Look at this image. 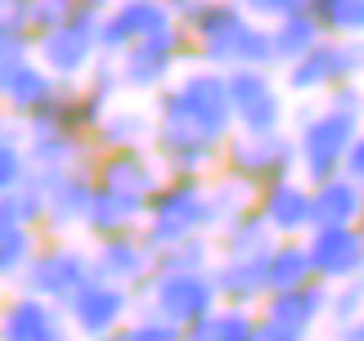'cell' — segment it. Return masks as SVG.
Returning <instances> with one entry per match:
<instances>
[{"label":"cell","mask_w":364,"mask_h":341,"mask_svg":"<svg viewBox=\"0 0 364 341\" xmlns=\"http://www.w3.org/2000/svg\"><path fill=\"white\" fill-rule=\"evenodd\" d=\"M364 77V40H333L319 36L297 63L284 67V85L288 94H328L342 81H360Z\"/></svg>","instance_id":"cell-8"},{"label":"cell","mask_w":364,"mask_h":341,"mask_svg":"<svg viewBox=\"0 0 364 341\" xmlns=\"http://www.w3.org/2000/svg\"><path fill=\"white\" fill-rule=\"evenodd\" d=\"M360 131H364V104H360Z\"/></svg>","instance_id":"cell-43"},{"label":"cell","mask_w":364,"mask_h":341,"mask_svg":"<svg viewBox=\"0 0 364 341\" xmlns=\"http://www.w3.org/2000/svg\"><path fill=\"white\" fill-rule=\"evenodd\" d=\"M319 32L333 40H364V0H306Z\"/></svg>","instance_id":"cell-31"},{"label":"cell","mask_w":364,"mask_h":341,"mask_svg":"<svg viewBox=\"0 0 364 341\" xmlns=\"http://www.w3.org/2000/svg\"><path fill=\"white\" fill-rule=\"evenodd\" d=\"M166 23H176L166 0H113L100 13V54H122L131 40L158 32Z\"/></svg>","instance_id":"cell-18"},{"label":"cell","mask_w":364,"mask_h":341,"mask_svg":"<svg viewBox=\"0 0 364 341\" xmlns=\"http://www.w3.org/2000/svg\"><path fill=\"white\" fill-rule=\"evenodd\" d=\"M225 94L234 131H284L288 90L279 85L274 67H234L225 72Z\"/></svg>","instance_id":"cell-10"},{"label":"cell","mask_w":364,"mask_h":341,"mask_svg":"<svg viewBox=\"0 0 364 341\" xmlns=\"http://www.w3.org/2000/svg\"><path fill=\"white\" fill-rule=\"evenodd\" d=\"M153 269H158V256H153V247L139 238V229L95 238V247H90V274L117 283V288H131L135 296L144 292Z\"/></svg>","instance_id":"cell-14"},{"label":"cell","mask_w":364,"mask_h":341,"mask_svg":"<svg viewBox=\"0 0 364 341\" xmlns=\"http://www.w3.org/2000/svg\"><path fill=\"white\" fill-rule=\"evenodd\" d=\"M216 238V256H230V261H252V256H265L274 243V234L265 229V220L257 211H243L239 220H230Z\"/></svg>","instance_id":"cell-30"},{"label":"cell","mask_w":364,"mask_h":341,"mask_svg":"<svg viewBox=\"0 0 364 341\" xmlns=\"http://www.w3.org/2000/svg\"><path fill=\"white\" fill-rule=\"evenodd\" d=\"M234 135L225 72L193 63L153 94V139L149 153L162 175H212L220 144Z\"/></svg>","instance_id":"cell-1"},{"label":"cell","mask_w":364,"mask_h":341,"mask_svg":"<svg viewBox=\"0 0 364 341\" xmlns=\"http://www.w3.org/2000/svg\"><path fill=\"white\" fill-rule=\"evenodd\" d=\"M46 197V224L50 229H86V211L95 197L90 170H59V175H27Z\"/></svg>","instance_id":"cell-19"},{"label":"cell","mask_w":364,"mask_h":341,"mask_svg":"<svg viewBox=\"0 0 364 341\" xmlns=\"http://www.w3.org/2000/svg\"><path fill=\"white\" fill-rule=\"evenodd\" d=\"M203 193H207V234H220L230 220H239L243 211H252V202H257V189L225 175V170H212V175L203 180Z\"/></svg>","instance_id":"cell-25"},{"label":"cell","mask_w":364,"mask_h":341,"mask_svg":"<svg viewBox=\"0 0 364 341\" xmlns=\"http://www.w3.org/2000/svg\"><path fill=\"white\" fill-rule=\"evenodd\" d=\"M252 211L265 220V229H270L274 238H301L315 224V216H311V184H306L301 175H284V180L257 189Z\"/></svg>","instance_id":"cell-17"},{"label":"cell","mask_w":364,"mask_h":341,"mask_svg":"<svg viewBox=\"0 0 364 341\" xmlns=\"http://www.w3.org/2000/svg\"><path fill=\"white\" fill-rule=\"evenodd\" d=\"M27 180V153L9 131H0V193H14Z\"/></svg>","instance_id":"cell-36"},{"label":"cell","mask_w":364,"mask_h":341,"mask_svg":"<svg viewBox=\"0 0 364 341\" xmlns=\"http://www.w3.org/2000/svg\"><path fill=\"white\" fill-rule=\"evenodd\" d=\"M90 278V251L73 243H46L32 251V261L23 269V292L41 296L50 305H63L81 283Z\"/></svg>","instance_id":"cell-13"},{"label":"cell","mask_w":364,"mask_h":341,"mask_svg":"<svg viewBox=\"0 0 364 341\" xmlns=\"http://www.w3.org/2000/svg\"><path fill=\"white\" fill-rule=\"evenodd\" d=\"M355 234H360V243H364V216H360V224H355Z\"/></svg>","instance_id":"cell-42"},{"label":"cell","mask_w":364,"mask_h":341,"mask_svg":"<svg viewBox=\"0 0 364 341\" xmlns=\"http://www.w3.org/2000/svg\"><path fill=\"white\" fill-rule=\"evenodd\" d=\"M122 341H180V328H176V323H166L162 315H153V310L139 305L135 315L126 319Z\"/></svg>","instance_id":"cell-35"},{"label":"cell","mask_w":364,"mask_h":341,"mask_svg":"<svg viewBox=\"0 0 364 341\" xmlns=\"http://www.w3.org/2000/svg\"><path fill=\"white\" fill-rule=\"evenodd\" d=\"M360 315H364V274L360 278H346V283H333L324 319L333 323V328H342V323H351Z\"/></svg>","instance_id":"cell-33"},{"label":"cell","mask_w":364,"mask_h":341,"mask_svg":"<svg viewBox=\"0 0 364 341\" xmlns=\"http://www.w3.org/2000/svg\"><path fill=\"white\" fill-rule=\"evenodd\" d=\"M23 59H27V32H18L14 23H0V85Z\"/></svg>","instance_id":"cell-37"},{"label":"cell","mask_w":364,"mask_h":341,"mask_svg":"<svg viewBox=\"0 0 364 341\" xmlns=\"http://www.w3.org/2000/svg\"><path fill=\"white\" fill-rule=\"evenodd\" d=\"M207 175H162L158 193L149 197L144 220H139V238L158 256L162 247L180 243V238L207 234V193H203Z\"/></svg>","instance_id":"cell-3"},{"label":"cell","mask_w":364,"mask_h":341,"mask_svg":"<svg viewBox=\"0 0 364 341\" xmlns=\"http://www.w3.org/2000/svg\"><path fill=\"white\" fill-rule=\"evenodd\" d=\"M216 170L252 184V189H265L284 175H297V148H292L288 131H234L220 144Z\"/></svg>","instance_id":"cell-6"},{"label":"cell","mask_w":364,"mask_h":341,"mask_svg":"<svg viewBox=\"0 0 364 341\" xmlns=\"http://www.w3.org/2000/svg\"><path fill=\"white\" fill-rule=\"evenodd\" d=\"M189 32V50L203 67L234 72V67H270L265 23L243 13L234 0H193L176 18Z\"/></svg>","instance_id":"cell-2"},{"label":"cell","mask_w":364,"mask_h":341,"mask_svg":"<svg viewBox=\"0 0 364 341\" xmlns=\"http://www.w3.org/2000/svg\"><path fill=\"white\" fill-rule=\"evenodd\" d=\"M324 104H328V108H338V112H351V117H360L364 85H360V81H342V85H333V90L324 94Z\"/></svg>","instance_id":"cell-39"},{"label":"cell","mask_w":364,"mask_h":341,"mask_svg":"<svg viewBox=\"0 0 364 341\" xmlns=\"http://www.w3.org/2000/svg\"><path fill=\"white\" fill-rule=\"evenodd\" d=\"M90 180H95V189L149 202V197L158 193V184H162V166L153 162L149 148H108V153H95Z\"/></svg>","instance_id":"cell-16"},{"label":"cell","mask_w":364,"mask_h":341,"mask_svg":"<svg viewBox=\"0 0 364 341\" xmlns=\"http://www.w3.org/2000/svg\"><path fill=\"white\" fill-rule=\"evenodd\" d=\"M311 216H315V224H346V229H355L364 216V189L351 184L342 170L311 184Z\"/></svg>","instance_id":"cell-22"},{"label":"cell","mask_w":364,"mask_h":341,"mask_svg":"<svg viewBox=\"0 0 364 341\" xmlns=\"http://www.w3.org/2000/svg\"><path fill=\"white\" fill-rule=\"evenodd\" d=\"M36 54H41V67H46L54 81L86 77L95 67V59H100V13L77 9L73 18H63L59 27L41 32Z\"/></svg>","instance_id":"cell-12"},{"label":"cell","mask_w":364,"mask_h":341,"mask_svg":"<svg viewBox=\"0 0 364 341\" xmlns=\"http://www.w3.org/2000/svg\"><path fill=\"white\" fill-rule=\"evenodd\" d=\"M216 265V238L212 234H193L180 243L158 251V269H212Z\"/></svg>","instance_id":"cell-32"},{"label":"cell","mask_w":364,"mask_h":341,"mask_svg":"<svg viewBox=\"0 0 364 341\" xmlns=\"http://www.w3.org/2000/svg\"><path fill=\"white\" fill-rule=\"evenodd\" d=\"M333 341H364V315L351 319V323H342V328L333 332Z\"/></svg>","instance_id":"cell-41"},{"label":"cell","mask_w":364,"mask_h":341,"mask_svg":"<svg viewBox=\"0 0 364 341\" xmlns=\"http://www.w3.org/2000/svg\"><path fill=\"white\" fill-rule=\"evenodd\" d=\"M0 341H73V328L63 319V305L23 292L0 310Z\"/></svg>","instance_id":"cell-20"},{"label":"cell","mask_w":364,"mask_h":341,"mask_svg":"<svg viewBox=\"0 0 364 341\" xmlns=\"http://www.w3.org/2000/svg\"><path fill=\"white\" fill-rule=\"evenodd\" d=\"M135 310H139V296H135L131 288H117V283L90 274V278L63 301V319H68V328H73L77 337L104 341V337L122 332L126 319H131Z\"/></svg>","instance_id":"cell-11"},{"label":"cell","mask_w":364,"mask_h":341,"mask_svg":"<svg viewBox=\"0 0 364 341\" xmlns=\"http://www.w3.org/2000/svg\"><path fill=\"white\" fill-rule=\"evenodd\" d=\"M144 207H149V202H135V197H122V193L95 189V197H90V211H86V229H90L95 238H108V234L139 229V220H144Z\"/></svg>","instance_id":"cell-28"},{"label":"cell","mask_w":364,"mask_h":341,"mask_svg":"<svg viewBox=\"0 0 364 341\" xmlns=\"http://www.w3.org/2000/svg\"><path fill=\"white\" fill-rule=\"evenodd\" d=\"M139 305L162 315L176 328H189L203 315H212L220 301H216V288H212L207 269H153V278L139 292Z\"/></svg>","instance_id":"cell-9"},{"label":"cell","mask_w":364,"mask_h":341,"mask_svg":"<svg viewBox=\"0 0 364 341\" xmlns=\"http://www.w3.org/2000/svg\"><path fill=\"white\" fill-rule=\"evenodd\" d=\"M212 274V288H216V301L220 305H239V310H257L265 296V269H261V256L252 261H230V256H216V265L207 269Z\"/></svg>","instance_id":"cell-21"},{"label":"cell","mask_w":364,"mask_h":341,"mask_svg":"<svg viewBox=\"0 0 364 341\" xmlns=\"http://www.w3.org/2000/svg\"><path fill=\"white\" fill-rule=\"evenodd\" d=\"M360 135V117L338 112L328 104L301 108L297 112V131H292V148H297V175L306 184H319L342 170V158L351 148V139Z\"/></svg>","instance_id":"cell-4"},{"label":"cell","mask_w":364,"mask_h":341,"mask_svg":"<svg viewBox=\"0 0 364 341\" xmlns=\"http://www.w3.org/2000/svg\"><path fill=\"white\" fill-rule=\"evenodd\" d=\"M36 251V234L32 229H9L0 234V278H23L27 261Z\"/></svg>","instance_id":"cell-34"},{"label":"cell","mask_w":364,"mask_h":341,"mask_svg":"<svg viewBox=\"0 0 364 341\" xmlns=\"http://www.w3.org/2000/svg\"><path fill=\"white\" fill-rule=\"evenodd\" d=\"M193 59V50H189V32L180 23H166L158 27V32H149V36H139L131 40L122 54H117V81H122V90H135V94H158L166 81H171L180 72V63Z\"/></svg>","instance_id":"cell-5"},{"label":"cell","mask_w":364,"mask_h":341,"mask_svg":"<svg viewBox=\"0 0 364 341\" xmlns=\"http://www.w3.org/2000/svg\"><path fill=\"white\" fill-rule=\"evenodd\" d=\"M261 269H265V292H292L315 278L301 238H274L270 251L261 256Z\"/></svg>","instance_id":"cell-27"},{"label":"cell","mask_w":364,"mask_h":341,"mask_svg":"<svg viewBox=\"0 0 364 341\" xmlns=\"http://www.w3.org/2000/svg\"><path fill=\"white\" fill-rule=\"evenodd\" d=\"M306 243V261H311V274L319 283H346V278H360L364 274V243L355 229L346 224H311L301 234Z\"/></svg>","instance_id":"cell-15"},{"label":"cell","mask_w":364,"mask_h":341,"mask_svg":"<svg viewBox=\"0 0 364 341\" xmlns=\"http://www.w3.org/2000/svg\"><path fill=\"white\" fill-rule=\"evenodd\" d=\"M243 13H252L257 23H274V18H284V13L292 9H306V0H234Z\"/></svg>","instance_id":"cell-38"},{"label":"cell","mask_w":364,"mask_h":341,"mask_svg":"<svg viewBox=\"0 0 364 341\" xmlns=\"http://www.w3.org/2000/svg\"><path fill=\"white\" fill-rule=\"evenodd\" d=\"M153 139V112L144 108H126V104H113L95 126V148L108 153V148H149Z\"/></svg>","instance_id":"cell-26"},{"label":"cell","mask_w":364,"mask_h":341,"mask_svg":"<svg viewBox=\"0 0 364 341\" xmlns=\"http://www.w3.org/2000/svg\"><path fill=\"white\" fill-rule=\"evenodd\" d=\"M54 94H59V81H54L41 63H32V59H23V63L5 77V85H0L5 108H9V112H23V117H32L36 108H46Z\"/></svg>","instance_id":"cell-24"},{"label":"cell","mask_w":364,"mask_h":341,"mask_svg":"<svg viewBox=\"0 0 364 341\" xmlns=\"http://www.w3.org/2000/svg\"><path fill=\"white\" fill-rule=\"evenodd\" d=\"M328 310V283H301L292 292H270L252 310L257 315V341H315V328Z\"/></svg>","instance_id":"cell-7"},{"label":"cell","mask_w":364,"mask_h":341,"mask_svg":"<svg viewBox=\"0 0 364 341\" xmlns=\"http://www.w3.org/2000/svg\"><path fill=\"white\" fill-rule=\"evenodd\" d=\"M319 36H324V32H319V23L311 18V9H292V13H284V18L265 23V40H270V67H274V72H284V67L297 63Z\"/></svg>","instance_id":"cell-23"},{"label":"cell","mask_w":364,"mask_h":341,"mask_svg":"<svg viewBox=\"0 0 364 341\" xmlns=\"http://www.w3.org/2000/svg\"><path fill=\"white\" fill-rule=\"evenodd\" d=\"M180 341H257V315L239 305H216L198 323L180 328Z\"/></svg>","instance_id":"cell-29"},{"label":"cell","mask_w":364,"mask_h":341,"mask_svg":"<svg viewBox=\"0 0 364 341\" xmlns=\"http://www.w3.org/2000/svg\"><path fill=\"white\" fill-rule=\"evenodd\" d=\"M342 175L364 189V131L351 139V148H346V158H342Z\"/></svg>","instance_id":"cell-40"}]
</instances>
